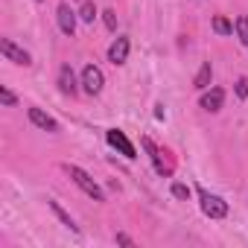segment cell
Segmentation results:
<instances>
[{"label":"cell","instance_id":"6da1fadb","mask_svg":"<svg viewBox=\"0 0 248 248\" xmlns=\"http://www.w3.org/2000/svg\"><path fill=\"white\" fill-rule=\"evenodd\" d=\"M67 175H70V178H73V181H76V184H79V187L93 199V202H105V193L99 190V184H96L85 170H79V167H67Z\"/></svg>","mask_w":248,"mask_h":248},{"label":"cell","instance_id":"7a4b0ae2","mask_svg":"<svg viewBox=\"0 0 248 248\" xmlns=\"http://www.w3.org/2000/svg\"><path fill=\"white\" fill-rule=\"evenodd\" d=\"M102 85H105V79H102V70L96 67V64H88L85 70H82V88H85V93H99L102 91Z\"/></svg>","mask_w":248,"mask_h":248},{"label":"cell","instance_id":"3957f363","mask_svg":"<svg viewBox=\"0 0 248 248\" xmlns=\"http://www.w3.org/2000/svg\"><path fill=\"white\" fill-rule=\"evenodd\" d=\"M202 210L210 219H225L228 216V204L219 196H210V193H202Z\"/></svg>","mask_w":248,"mask_h":248},{"label":"cell","instance_id":"277c9868","mask_svg":"<svg viewBox=\"0 0 248 248\" xmlns=\"http://www.w3.org/2000/svg\"><path fill=\"white\" fill-rule=\"evenodd\" d=\"M0 50H3V56L9 59V62H15V64H32V59H30V53L27 50H21L18 44H12L9 38H0Z\"/></svg>","mask_w":248,"mask_h":248},{"label":"cell","instance_id":"5b68a950","mask_svg":"<svg viewBox=\"0 0 248 248\" xmlns=\"http://www.w3.org/2000/svg\"><path fill=\"white\" fill-rule=\"evenodd\" d=\"M105 138H108V143H111L114 149H120V155H126V158H138V155H135V146L129 143V138L123 135L120 129H111Z\"/></svg>","mask_w":248,"mask_h":248},{"label":"cell","instance_id":"8992f818","mask_svg":"<svg viewBox=\"0 0 248 248\" xmlns=\"http://www.w3.org/2000/svg\"><path fill=\"white\" fill-rule=\"evenodd\" d=\"M126 59H129V38H117L108 47V62L111 64H126Z\"/></svg>","mask_w":248,"mask_h":248},{"label":"cell","instance_id":"52a82bcc","mask_svg":"<svg viewBox=\"0 0 248 248\" xmlns=\"http://www.w3.org/2000/svg\"><path fill=\"white\" fill-rule=\"evenodd\" d=\"M143 149L149 152V158H152V164H155V170L161 172V175H170V164H164V152L149 140V138H143Z\"/></svg>","mask_w":248,"mask_h":248},{"label":"cell","instance_id":"ba28073f","mask_svg":"<svg viewBox=\"0 0 248 248\" xmlns=\"http://www.w3.org/2000/svg\"><path fill=\"white\" fill-rule=\"evenodd\" d=\"M30 120L35 123L38 129H44V132H59V123H56L50 114H44L41 108H30Z\"/></svg>","mask_w":248,"mask_h":248},{"label":"cell","instance_id":"9c48e42d","mask_svg":"<svg viewBox=\"0 0 248 248\" xmlns=\"http://www.w3.org/2000/svg\"><path fill=\"white\" fill-rule=\"evenodd\" d=\"M59 27H62L64 35H73V32H76V15H73V9H70L67 3L59 6Z\"/></svg>","mask_w":248,"mask_h":248},{"label":"cell","instance_id":"30bf717a","mask_svg":"<svg viewBox=\"0 0 248 248\" xmlns=\"http://www.w3.org/2000/svg\"><path fill=\"white\" fill-rule=\"evenodd\" d=\"M222 102H225V91H222V88H210V91L202 96V108H204V111H219Z\"/></svg>","mask_w":248,"mask_h":248},{"label":"cell","instance_id":"8fae6325","mask_svg":"<svg viewBox=\"0 0 248 248\" xmlns=\"http://www.w3.org/2000/svg\"><path fill=\"white\" fill-rule=\"evenodd\" d=\"M59 88L64 93H76V76H73L70 64H62V70H59Z\"/></svg>","mask_w":248,"mask_h":248},{"label":"cell","instance_id":"7c38bea8","mask_svg":"<svg viewBox=\"0 0 248 248\" xmlns=\"http://www.w3.org/2000/svg\"><path fill=\"white\" fill-rule=\"evenodd\" d=\"M210 79H213V67H210V62H204V64H202V70L196 73V82H193V85H196L199 91H207Z\"/></svg>","mask_w":248,"mask_h":248},{"label":"cell","instance_id":"4fadbf2b","mask_svg":"<svg viewBox=\"0 0 248 248\" xmlns=\"http://www.w3.org/2000/svg\"><path fill=\"white\" fill-rule=\"evenodd\" d=\"M50 210H53V213H56V216H59V219H62V222H64V225L70 228V231H79V228L73 225V219H70V213H67V210H64V207H62L59 202H50Z\"/></svg>","mask_w":248,"mask_h":248},{"label":"cell","instance_id":"5bb4252c","mask_svg":"<svg viewBox=\"0 0 248 248\" xmlns=\"http://www.w3.org/2000/svg\"><path fill=\"white\" fill-rule=\"evenodd\" d=\"M213 30H216L219 35H231V32H233V24H231L228 18H222V15H216V18H213Z\"/></svg>","mask_w":248,"mask_h":248},{"label":"cell","instance_id":"9a60e30c","mask_svg":"<svg viewBox=\"0 0 248 248\" xmlns=\"http://www.w3.org/2000/svg\"><path fill=\"white\" fill-rule=\"evenodd\" d=\"M236 35H239V41L248 47V15H239V18H236Z\"/></svg>","mask_w":248,"mask_h":248},{"label":"cell","instance_id":"2e32d148","mask_svg":"<svg viewBox=\"0 0 248 248\" xmlns=\"http://www.w3.org/2000/svg\"><path fill=\"white\" fill-rule=\"evenodd\" d=\"M79 18H82L85 24H93V18H96V6L91 3V0H88V3H82V9H79Z\"/></svg>","mask_w":248,"mask_h":248},{"label":"cell","instance_id":"e0dca14e","mask_svg":"<svg viewBox=\"0 0 248 248\" xmlns=\"http://www.w3.org/2000/svg\"><path fill=\"white\" fill-rule=\"evenodd\" d=\"M172 196L181 199V202H187V199H190V187H184V184H172Z\"/></svg>","mask_w":248,"mask_h":248},{"label":"cell","instance_id":"ac0fdd59","mask_svg":"<svg viewBox=\"0 0 248 248\" xmlns=\"http://www.w3.org/2000/svg\"><path fill=\"white\" fill-rule=\"evenodd\" d=\"M236 96H239V99L248 96V76H242V79L236 82Z\"/></svg>","mask_w":248,"mask_h":248},{"label":"cell","instance_id":"d6986e66","mask_svg":"<svg viewBox=\"0 0 248 248\" xmlns=\"http://www.w3.org/2000/svg\"><path fill=\"white\" fill-rule=\"evenodd\" d=\"M0 99H3V105H15V102H18L15 93H12L9 88H0Z\"/></svg>","mask_w":248,"mask_h":248},{"label":"cell","instance_id":"ffe728a7","mask_svg":"<svg viewBox=\"0 0 248 248\" xmlns=\"http://www.w3.org/2000/svg\"><path fill=\"white\" fill-rule=\"evenodd\" d=\"M105 15V27L108 30H117V15H114V9H108V12H102Z\"/></svg>","mask_w":248,"mask_h":248},{"label":"cell","instance_id":"44dd1931","mask_svg":"<svg viewBox=\"0 0 248 248\" xmlns=\"http://www.w3.org/2000/svg\"><path fill=\"white\" fill-rule=\"evenodd\" d=\"M117 242H120V245H132V236H126V233H117Z\"/></svg>","mask_w":248,"mask_h":248}]
</instances>
